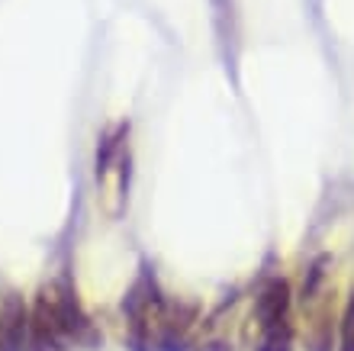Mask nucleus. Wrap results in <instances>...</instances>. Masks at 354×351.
<instances>
[{"mask_svg":"<svg viewBox=\"0 0 354 351\" xmlns=\"http://www.w3.org/2000/svg\"><path fill=\"white\" fill-rule=\"evenodd\" d=\"M32 348V323L19 294H7L0 303V351H29Z\"/></svg>","mask_w":354,"mask_h":351,"instance_id":"f257e3e1","label":"nucleus"},{"mask_svg":"<svg viewBox=\"0 0 354 351\" xmlns=\"http://www.w3.org/2000/svg\"><path fill=\"white\" fill-rule=\"evenodd\" d=\"M32 323V348L36 351H58L62 345L68 342L65 329H62V319H58V309H55V300L48 290L39 294V303L29 316Z\"/></svg>","mask_w":354,"mask_h":351,"instance_id":"f03ea898","label":"nucleus"},{"mask_svg":"<svg viewBox=\"0 0 354 351\" xmlns=\"http://www.w3.org/2000/svg\"><path fill=\"white\" fill-rule=\"evenodd\" d=\"M287 306H290V287L287 280H270L258 296V323L261 329H270L287 319Z\"/></svg>","mask_w":354,"mask_h":351,"instance_id":"7ed1b4c3","label":"nucleus"},{"mask_svg":"<svg viewBox=\"0 0 354 351\" xmlns=\"http://www.w3.org/2000/svg\"><path fill=\"white\" fill-rule=\"evenodd\" d=\"M290 345H293V329H290V323L283 319V323L264 329V339H261V348L258 351H290Z\"/></svg>","mask_w":354,"mask_h":351,"instance_id":"20e7f679","label":"nucleus"},{"mask_svg":"<svg viewBox=\"0 0 354 351\" xmlns=\"http://www.w3.org/2000/svg\"><path fill=\"white\" fill-rule=\"evenodd\" d=\"M342 351H354V294L345 306V319H342Z\"/></svg>","mask_w":354,"mask_h":351,"instance_id":"39448f33","label":"nucleus"}]
</instances>
